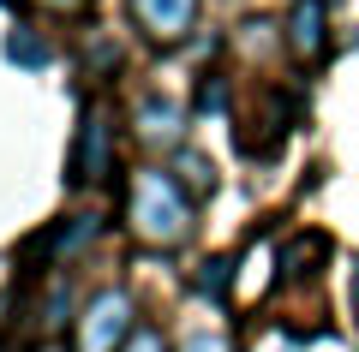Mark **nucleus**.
Returning a JSON list of instances; mask_svg holds the SVG:
<instances>
[{"instance_id":"obj_1","label":"nucleus","mask_w":359,"mask_h":352,"mask_svg":"<svg viewBox=\"0 0 359 352\" xmlns=\"http://www.w3.org/2000/svg\"><path fill=\"white\" fill-rule=\"evenodd\" d=\"M126 227L150 251H180L198 233V197L168 167H138L126 185Z\"/></svg>"},{"instance_id":"obj_2","label":"nucleus","mask_w":359,"mask_h":352,"mask_svg":"<svg viewBox=\"0 0 359 352\" xmlns=\"http://www.w3.org/2000/svg\"><path fill=\"white\" fill-rule=\"evenodd\" d=\"M132 335H138V304L126 287H102L78 311V352H126Z\"/></svg>"},{"instance_id":"obj_3","label":"nucleus","mask_w":359,"mask_h":352,"mask_svg":"<svg viewBox=\"0 0 359 352\" xmlns=\"http://www.w3.org/2000/svg\"><path fill=\"white\" fill-rule=\"evenodd\" d=\"M108 174H114V120L102 108H90L72 143V185H102Z\"/></svg>"},{"instance_id":"obj_4","label":"nucleus","mask_w":359,"mask_h":352,"mask_svg":"<svg viewBox=\"0 0 359 352\" xmlns=\"http://www.w3.org/2000/svg\"><path fill=\"white\" fill-rule=\"evenodd\" d=\"M132 6V18H138V30L150 42H186L192 36V24H198V0H126Z\"/></svg>"},{"instance_id":"obj_5","label":"nucleus","mask_w":359,"mask_h":352,"mask_svg":"<svg viewBox=\"0 0 359 352\" xmlns=\"http://www.w3.org/2000/svg\"><path fill=\"white\" fill-rule=\"evenodd\" d=\"M132 120H138V138L150 143V150H180V143H186V126H192L174 96H144Z\"/></svg>"},{"instance_id":"obj_6","label":"nucleus","mask_w":359,"mask_h":352,"mask_svg":"<svg viewBox=\"0 0 359 352\" xmlns=\"http://www.w3.org/2000/svg\"><path fill=\"white\" fill-rule=\"evenodd\" d=\"M287 48H294L299 66H318V60H323V48H330L323 0H294V13H287Z\"/></svg>"},{"instance_id":"obj_7","label":"nucleus","mask_w":359,"mask_h":352,"mask_svg":"<svg viewBox=\"0 0 359 352\" xmlns=\"http://www.w3.org/2000/svg\"><path fill=\"white\" fill-rule=\"evenodd\" d=\"M96 233H102L96 215H66V221H54V233H48V257H78L84 245H96Z\"/></svg>"},{"instance_id":"obj_8","label":"nucleus","mask_w":359,"mask_h":352,"mask_svg":"<svg viewBox=\"0 0 359 352\" xmlns=\"http://www.w3.org/2000/svg\"><path fill=\"white\" fill-rule=\"evenodd\" d=\"M168 174H174L186 191H192V197H210V191H216V167H210L204 155H180V162L168 167Z\"/></svg>"},{"instance_id":"obj_9","label":"nucleus","mask_w":359,"mask_h":352,"mask_svg":"<svg viewBox=\"0 0 359 352\" xmlns=\"http://www.w3.org/2000/svg\"><path fill=\"white\" fill-rule=\"evenodd\" d=\"M6 54H13V60H25V66H48V42H42L36 30H30V24H18V30H13Z\"/></svg>"},{"instance_id":"obj_10","label":"nucleus","mask_w":359,"mask_h":352,"mask_svg":"<svg viewBox=\"0 0 359 352\" xmlns=\"http://www.w3.org/2000/svg\"><path fill=\"white\" fill-rule=\"evenodd\" d=\"M180 352H233V346H228L222 328H192V335L180 340Z\"/></svg>"},{"instance_id":"obj_11","label":"nucleus","mask_w":359,"mask_h":352,"mask_svg":"<svg viewBox=\"0 0 359 352\" xmlns=\"http://www.w3.org/2000/svg\"><path fill=\"white\" fill-rule=\"evenodd\" d=\"M66 311H72V293L60 287V293H48V304H42V323H48V328H60V323H66Z\"/></svg>"},{"instance_id":"obj_12","label":"nucleus","mask_w":359,"mask_h":352,"mask_svg":"<svg viewBox=\"0 0 359 352\" xmlns=\"http://www.w3.org/2000/svg\"><path fill=\"white\" fill-rule=\"evenodd\" d=\"M198 287H204V293H222V287H228V263H222V257H216V263H204Z\"/></svg>"},{"instance_id":"obj_13","label":"nucleus","mask_w":359,"mask_h":352,"mask_svg":"<svg viewBox=\"0 0 359 352\" xmlns=\"http://www.w3.org/2000/svg\"><path fill=\"white\" fill-rule=\"evenodd\" d=\"M126 352H168V340L156 335V328H138V335L126 340Z\"/></svg>"},{"instance_id":"obj_14","label":"nucleus","mask_w":359,"mask_h":352,"mask_svg":"<svg viewBox=\"0 0 359 352\" xmlns=\"http://www.w3.org/2000/svg\"><path fill=\"white\" fill-rule=\"evenodd\" d=\"M42 6H54V13H84L90 0H42Z\"/></svg>"},{"instance_id":"obj_15","label":"nucleus","mask_w":359,"mask_h":352,"mask_svg":"<svg viewBox=\"0 0 359 352\" xmlns=\"http://www.w3.org/2000/svg\"><path fill=\"white\" fill-rule=\"evenodd\" d=\"M36 352H66V346H60V340H48V346H36Z\"/></svg>"},{"instance_id":"obj_16","label":"nucleus","mask_w":359,"mask_h":352,"mask_svg":"<svg viewBox=\"0 0 359 352\" xmlns=\"http://www.w3.org/2000/svg\"><path fill=\"white\" fill-rule=\"evenodd\" d=\"M353 293H359V281H353Z\"/></svg>"}]
</instances>
